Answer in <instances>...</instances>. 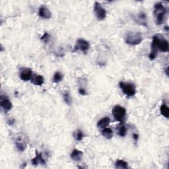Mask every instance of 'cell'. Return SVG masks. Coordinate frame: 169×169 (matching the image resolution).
I'll use <instances>...</instances> for the list:
<instances>
[{
  "label": "cell",
  "instance_id": "1",
  "mask_svg": "<svg viewBox=\"0 0 169 169\" xmlns=\"http://www.w3.org/2000/svg\"><path fill=\"white\" fill-rule=\"evenodd\" d=\"M151 47V51L149 54V58L151 60H154L157 57L159 50L163 52H168V42L163 34H157L153 37Z\"/></svg>",
  "mask_w": 169,
  "mask_h": 169
},
{
  "label": "cell",
  "instance_id": "2",
  "mask_svg": "<svg viewBox=\"0 0 169 169\" xmlns=\"http://www.w3.org/2000/svg\"><path fill=\"white\" fill-rule=\"evenodd\" d=\"M167 13V8L161 3H157L154 5L153 14L155 18V23L157 24L161 25L164 22Z\"/></svg>",
  "mask_w": 169,
  "mask_h": 169
},
{
  "label": "cell",
  "instance_id": "3",
  "mask_svg": "<svg viewBox=\"0 0 169 169\" xmlns=\"http://www.w3.org/2000/svg\"><path fill=\"white\" fill-rule=\"evenodd\" d=\"M13 139L18 151L23 152L26 149L28 141V136L26 134L24 133H19L13 136Z\"/></svg>",
  "mask_w": 169,
  "mask_h": 169
},
{
  "label": "cell",
  "instance_id": "4",
  "mask_svg": "<svg viewBox=\"0 0 169 169\" xmlns=\"http://www.w3.org/2000/svg\"><path fill=\"white\" fill-rule=\"evenodd\" d=\"M142 35L139 32L129 31L128 33L125 34V42L126 44L129 45H138L142 42Z\"/></svg>",
  "mask_w": 169,
  "mask_h": 169
},
{
  "label": "cell",
  "instance_id": "5",
  "mask_svg": "<svg viewBox=\"0 0 169 169\" xmlns=\"http://www.w3.org/2000/svg\"><path fill=\"white\" fill-rule=\"evenodd\" d=\"M119 86L122 92L128 96H134L136 93V87L134 83H132L120 82Z\"/></svg>",
  "mask_w": 169,
  "mask_h": 169
},
{
  "label": "cell",
  "instance_id": "6",
  "mask_svg": "<svg viewBox=\"0 0 169 169\" xmlns=\"http://www.w3.org/2000/svg\"><path fill=\"white\" fill-rule=\"evenodd\" d=\"M112 113L115 120L120 122V123H124L126 115V110L124 107L119 105L114 106L112 110Z\"/></svg>",
  "mask_w": 169,
  "mask_h": 169
},
{
  "label": "cell",
  "instance_id": "7",
  "mask_svg": "<svg viewBox=\"0 0 169 169\" xmlns=\"http://www.w3.org/2000/svg\"><path fill=\"white\" fill-rule=\"evenodd\" d=\"M94 12L99 21L104 20L106 17V11L100 3L96 2L94 5Z\"/></svg>",
  "mask_w": 169,
  "mask_h": 169
},
{
  "label": "cell",
  "instance_id": "8",
  "mask_svg": "<svg viewBox=\"0 0 169 169\" xmlns=\"http://www.w3.org/2000/svg\"><path fill=\"white\" fill-rule=\"evenodd\" d=\"M90 48V44L88 41L84 40V39L80 38L76 42V44L75 46V50H81V51L86 52L89 50Z\"/></svg>",
  "mask_w": 169,
  "mask_h": 169
},
{
  "label": "cell",
  "instance_id": "9",
  "mask_svg": "<svg viewBox=\"0 0 169 169\" xmlns=\"http://www.w3.org/2000/svg\"><path fill=\"white\" fill-rule=\"evenodd\" d=\"M19 76L21 80L28 81L31 80L32 77V70L28 67H22L20 69Z\"/></svg>",
  "mask_w": 169,
  "mask_h": 169
},
{
  "label": "cell",
  "instance_id": "10",
  "mask_svg": "<svg viewBox=\"0 0 169 169\" xmlns=\"http://www.w3.org/2000/svg\"><path fill=\"white\" fill-rule=\"evenodd\" d=\"M0 105L2 108V109L4 110L5 113L8 112L10 110L12 109V103L8 96L2 95L0 98Z\"/></svg>",
  "mask_w": 169,
  "mask_h": 169
},
{
  "label": "cell",
  "instance_id": "11",
  "mask_svg": "<svg viewBox=\"0 0 169 169\" xmlns=\"http://www.w3.org/2000/svg\"><path fill=\"white\" fill-rule=\"evenodd\" d=\"M38 15L43 19H48L52 17V13L49 9H48L44 5L41 6L38 10Z\"/></svg>",
  "mask_w": 169,
  "mask_h": 169
},
{
  "label": "cell",
  "instance_id": "12",
  "mask_svg": "<svg viewBox=\"0 0 169 169\" xmlns=\"http://www.w3.org/2000/svg\"><path fill=\"white\" fill-rule=\"evenodd\" d=\"M31 162H32V164L36 165V166H37V165H38L39 164H44V165L46 164L45 159L43 158L42 154L37 151H36V156L32 159Z\"/></svg>",
  "mask_w": 169,
  "mask_h": 169
},
{
  "label": "cell",
  "instance_id": "13",
  "mask_svg": "<svg viewBox=\"0 0 169 169\" xmlns=\"http://www.w3.org/2000/svg\"><path fill=\"white\" fill-rule=\"evenodd\" d=\"M31 83L34 85H38L41 86L42 85L44 82V77H43L42 75H32V77L31 80Z\"/></svg>",
  "mask_w": 169,
  "mask_h": 169
},
{
  "label": "cell",
  "instance_id": "14",
  "mask_svg": "<svg viewBox=\"0 0 169 169\" xmlns=\"http://www.w3.org/2000/svg\"><path fill=\"white\" fill-rule=\"evenodd\" d=\"M83 155V153L81 151L74 149L71 153V158L75 161H80L82 159Z\"/></svg>",
  "mask_w": 169,
  "mask_h": 169
},
{
  "label": "cell",
  "instance_id": "15",
  "mask_svg": "<svg viewBox=\"0 0 169 169\" xmlns=\"http://www.w3.org/2000/svg\"><path fill=\"white\" fill-rule=\"evenodd\" d=\"M110 122V120L109 118L108 117L102 118V119H100L98 122V123H97V127L100 129H104L106 128L108 125H109Z\"/></svg>",
  "mask_w": 169,
  "mask_h": 169
},
{
  "label": "cell",
  "instance_id": "16",
  "mask_svg": "<svg viewBox=\"0 0 169 169\" xmlns=\"http://www.w3.org/2000/svg\"><path fill=\"white\" fill-rule=\"evenodd\" d=\"M101 134L104 138H105L107 139H112L113 137V131L112 129L110 128H105L102 129L101 132Z\"/></svg>",
  "mask_w": 169,
  "mask_h": 169
},
{
  "label": "cell",
  "instance_id": "17",
  "mask_svg": "<svg viewBox=\"0 0 169 169\" xmlns=\"http://www.w3.org/2000/svg\"><path fill=\"white\" fill-rule=\"evenodd\" d=\"M117 131L118 134L119 135L120 137H125L127 133V128L125 126L124 123H120L118 125Z\"/></svg>",
  "mask_w": 169,
  "mask_h": 169
},
{
  "label": "cell",
  "instance_id": "18",
  "mask_svg": "<svg viewBox=\"0 0 169 169\" xmlns=\"http://www.w3.org/2000/svg\"><path fill=\"white\" fill-rule=\"evenodd\" d=\"M63 98L65 102H66L67 105L71 106L72 105V98H71L70 92H68L67 91H64V93H63Z\"/></svg>",
  "mask_w": 169,
  "mask_h": 169
},
{
  "label": "cell",
  "instance_id": "19",
  "mask_svg": "<svg viewBox=\"0 0 169 169\" xmlns=\"http://www.w3.org/2000/svg\"><path fill=\"white\" fill-rule=\"evenodd\" d=\"M160 110H161V114L163 115L164 117H165L166 118H168V117H169V109H168V107L167 106L166 104H163V105H161Z\"/></svg>",
  "mask_w": 169,
  "mask_h": 169
},
{
  "label": "cell",
  "instance_id": "20",
  "mask_svg": "<svg viewBox=\"0 0 169 169\" xmlns=\"http://www.w3.org/2000/svg\"><path fill=\"white\" fill-rule=\"evenodd\" d=\"M73 137L77 140V141H80L84 138L85 135L83 134V132L81 130H80V129H77V130L73 132Z\"/></svg>",
  "mask_w": 169,
  "mask_h": 169
},
{
  "label": "cell",
  "instance_id": "21",
  "mask_svg": "<svg viewBox=\"0 0 169 169\" xmlns=\"http://www.w3.org/2000/svg\"><path fill=\"white\" fill-rule=\"evenodd\" d=\"M63 78V75L60 71H56L54 73L53 77V82L55 83H58L60 81H62Z\"/></svg>",
  "mask_w": 169,
  "mask_h": 169
},
{
  "label": "cell",
  "instance_id": "22",
  "mask_svg": "<svg viewBox=\"0 0 169 169\" xmlns=\"http://www.w3.org/2000/svg\"><path fill=\"white\" fill-rule=\"evenodd\" d=\"M116 167L117 168H128V165L126 162L123 160H118L116 163Z\"/></svg>",
  "mask_w": 169,
  "mask_h": 169
},
{
  "label": "cell",
  "instance_id": "23",
  "mask_svg": "<svg viewBox=\"0 0 169 169\" xmlns=\"http://www.w3.org/2000/svg\"><path fill=\"white\" fill-rule=\"evenodd\" d=\"M138 22L141 23V24L147 26V20H146V15L144 13H141L138 15Z\"/></svg>",
  "mask_w": 169,
  "mask_h": 169
},
{
  "label": "cell",
  "instance_id": "24",
  "mask_svg": "<svg viewBox=\"0 0 169 169\" xmlns=\"http://www.w3.org/2000/svg\"><path fill=\"white\" fill-rule=\"evenodd\" d=\"M50 35L48 33H47V32H45V33L44 34V35L42 36V37H41V40L43 41V42H44L45 43H47L49 40H50Z\"/></svg>",
  "mask_w": 169,
  "mask_h": 169
},
{
  "label": "cell",
  "instance_id": "25",
  "mask_svg": "<svg viewBox=\"0 0 169 169\" xmlns=\"http://www.w3.org/2000/svg\"><path fill=\"white\" fill-rule=\"evenodd\" d=\"M79 93H80V94H81V95H86L87 94V91H86V90L83 88L79 89Z\"/></svg>",
  "mask_w": 169,
  "mask_h": 169
},
{
  "label": "cell",
  "instance_id": "26",
  "mask_svg": "<svg viewBox=\"0 0 169 169\" xmlns=\"http://www.w3.org/2000/svg\"><path fill=\"white\" fill-rule=\"evenodd\" d=\"M133 138H134V139L135 143H137L138 141V135L136 134H134L133 135Z\"/></svg>",
  "mask_w": 169,
  "mask_h": 169
},
{
  "label": "cell",
  "instance_id": "27",
  "mask_svg": "<svg viewBox=\"0 0 169 169\" xmlns=\"http://www.w3.org/2000/svg\"><path fill=\"white\" fill-rule=\"evenodd\" d=\"M168 67H167L166 68V73H167V75H168Z\"/></svg>",
  "mask_w": 169,
  "mask_h": 169
}]
</instances>
